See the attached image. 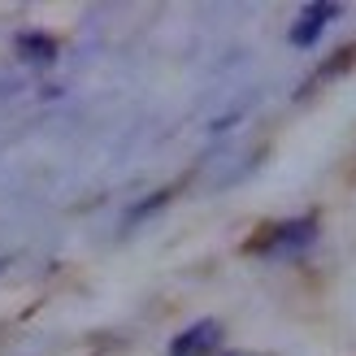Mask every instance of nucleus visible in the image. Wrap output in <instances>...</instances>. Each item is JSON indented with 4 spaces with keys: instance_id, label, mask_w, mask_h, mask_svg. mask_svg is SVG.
Wrapping results in <instances>:
<instances>
[{
    "instance_id": "obj_1",
    "label": "nucleus",
    "mask_w": 356,
    "mask_h": 356,
    "mask_svg": "<svg viewBox=\"0 0 356 356\" xmlns=\"http://www.w3.org/2000/svg\"><path fill=\"white\" fill-rule=\"evenodd\" d=\"M313 239H317V218L309 213V218H287V222L261 226L257 235L243 243V252H252V257H296V252H305Z\"/></svg>"
},
{
    "instance_id": "obj_2",
    "label": "nucleus",
    "mask_w": 356,
    "mask_h": 356,
    "mask_svg": "<svg viewBox=\"0 0 356 356\" xmlns=\"http://www.w3.org/2000/svg\"><path fill=\"white\" fill-rule=\"evenodd\" d=\"M218 348H222V322L218 317H200V322H191L187 330L174 334L165 356H213Z\"/></svg>"
},
{
    "instance_id": "obj_3",
    "label": "nucleus",
    "mask_w": 356,
    "mask_h": 356,
    "mask_svg": "<svg viewBox=\"0 0 356 356\" xmlns=\"http://www.w3.org/2000/svg\"><path fill=\"white\" fill-rule=\"evenodd\" d=\"M334 17H339V5H326V0H322V5H305L287 40H291L296 48H313L317 40H322V31L334 22Z\"/></svg>"
},
{
    "instance_id": "obj_4",
    "label": "nucleus",
    "mask_w": 356,
    "mask_h": 356,
    "mask_svg": "<svg viewBox=\"0 0 356 356\" xmlns=\"http://www.w3.org/2000/svg\"><path fill=\"white\" fill-rule=\"evenodd\" d=\"M13 44H17V57H26L35 65H52V61H57V40L44 35V31H22Z\"/></svg>"
},
{
    "instance_id": "obj_5",
    "label": "nucleus",
    "mask_w": 356,
    "mask_h": 356,
    "mask_svg": "<svg viewBox=\"0 0 356 356\" xmlns=\"http://www.w3.org/2000/svg\"><path fill=\"white\" fill-rule=\"evenodd\" d=\"M356 61V44H348L343 52H334V61H326L322 70H317V74H313V83H305V92H313V87L317 83H326V79H334V74H343V70Z\"/></svg>"
},
{
    "instance_id": "obj_6",
    "label": "nucleus",
    "mask_w": 356,
    "mask_h": 356,
    "mask_svg": "<svg viewBox=\"0 0 356 356\" xmlns=\"http://www.w3.org/2000/svg\"><path fill=\"white\" fill-rule=\"evenodd\" d=\"M170 195H174V187H161V191H152V195H148L144 204H135V209L127 213V222H144L148 213H156V209H161V204H170Z\"/></svg>"
},
{
    "instance_id": "obj_7",
    "label": "nucleus",
    "mask_w": 356,
    "mask_h": 356,
    "mask_svg": "<svg viewBox=\"0 0 356 356\" xmlns=\"http://www.w3.org/2000/svg\"><path fill=\"white\" fill-rule=\"evenodd\" d=\"M222 356H252V352H222Z\"/></svg>"
},
{
    "instance_id": "obj_8",
    "label": "nucleus",
    "mask_w": 356,
    "mask_h": 356,
    "mask_svg": "<svg viewBox=\"0 0 356 356\" xmlns=\"http://www.w3.org/2000/svg\"><path fill=\"white\" fill-rule=\"evenodd\" d=\"M5 265H9V261H5V257H0V270H5Z\"/></svg>"
}]
</instances>
